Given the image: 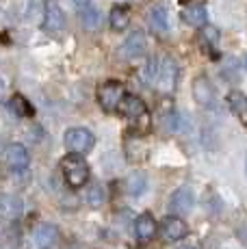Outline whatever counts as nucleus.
<instances>
[{
  "instance_id": "nucleus-1",
  "label": "nucleus",
  "mask_w": 247,
  "mask_h": 249,
  "mask_svg": "<svg viewBox=\"0 0 247 249\" xmlns=\"http://www.w3.org/2000/svg\"><path fill=\"white\" fill-rule=\"evenodd\" d=\"M117 111H120L126 119H130L132 128H135L137 132H148V128H150V113H148V108H145V104H143V100H141V98L126 93Z\"/></svg>"
},
{
  "instance_id": "nucleus-2",
  "label": "nucleus",
  "mask_w": 247,
  "mask_h": 249,
  "mask_svg": "<svg viewBox=\"0 0 247 249\" xmlns=\"http://www.w3.org/2000/svg\"><path fill=\"white\" fill-rule=\"evenodd\" d=\"M61 171H63V178L68 182V186H72V189H80L89 180V165L85 162L83 156L68 154L61 160Z\"/></svg>"
},
{
  "instance_id": "nucleus-3",
  "label": "nucleus",
  "mask_w": 247,
  "mask_h": 249,
  "mask_svg": "<svg viewBox=\"0 0 247 249\" xmlns=\"http://www.w3.org/2000/svg\"><path fill=\"white\" fill-rule=\"evenodd\" d=\"M63 143H65L70 154L83 156V154H87V152H91V147L96 145V137H93L91 130H87V128L74 126V128H68V130H65Z\"/></svg>"
},
{
  "instance_id": "nucleus-4",
  "label": "nucleus",
  "mask_w": 247,
  "mask_h": 249,
  "mask_svg": "<svg viewBox=\"0 0 247 249\" xmlns=\"http://www.w3.org/2000/svg\"><path fill=\"white\" fill-rule=\"evenodd\" d=\"M124 95H126V89L120 80H106L98 87V104L106 113H113L120 108Z\"/></svg>"
},
{
  "instance_id": "nucleus-5",
  "label": "nucleus",
  "mask_w": 247,
  "mask_h": 249,
  "mask_svg": "<svg viewBox=\"0 0 247 249\" xmlns=\"http://www.w3.org/2000/svg\"><path fill=\"white\" fill-rule=\"evenodd\" d=\"M178 65H176V61L172 56H160L159 65H156V76L154 80L159 83V87L165 91V93H172L176 89V83H178Z\"/></svg>"
},
{
  "instance_id": "nucleus-6",
  "label": "nucleus",
  "mask_w": 247,
  "mask_h": 249,
  "mask_svg": "<svg viewBox=\"0 0 247 249\" xmlns=\"http://www.w3.org/2000/svg\"><path fill=\"white\" fill-rule=\"evenodd\" d=\"M41 26H44V31L50 33V35H59L65 28V16H63V9H61L59 0H46Z\"/></svg>"
},
{
  "instance_id": "nucleus-7",
  "label": "nucleus",
  "mask_w": 247,
  "mask_h": 249,
  "mask_svg": "<svg viewBox=\"0 0 247 249\" xmlns=\"http://www.w3.org/2000/svg\"><path fill=\"white\" fill-rule=\"evenodd\" d=\"M191 91H193V100H195L202 108H212L217 104V91L206 76H197V78L193 80Z\"/></svg>"
},
{
  "instance_id": "nucleus-8",
  "label": "nucleus",
  "mask_w": 247,
  "mask_h": 249,
  "mask_svg": "<svg viewBox=\"0 0 247 249\" xmlns=\"http://www.w3.org/2000/svg\"><path fill=\"white\" fill-rule=\"evenodd\" d=\"M28 162H31V159H28V150L22 145V143H11V145L7 147V165L13 174L26 171Z\"/></svg>"
},
{
  "instance_id": "nucleus-9",
  "label": "nucleus",
  "mask_w": 247,
  "mask_h": 249,
  "mask_svg": "<svg viewBox=\"0 0 247 249\" xmlns=\"http://www.w3.org/2000/svg\"><path fill=\"white\" fill-rule=\"evenodd\" d=\"M160 232H163V238L169 243H176V241H182L184 236H187L189 228L187 223L182 221L180 217H165L163 223H160Z\"/></svg>"
},
{
  "instance_id": "nucleus-10",
  "label": "nucleus",
  "mask_w": 247,
  "mask_h": 249,
  "mask_svg": "<svg viewBox=\"0 0 247 249\" xmlns=\"http://www.w3.org/2000/svg\"><path fill=\"white\" fill-rule=\"evenodd\" d=\"M193 208V191L189 186H180L174 191V195L169 197V210L176 214H187Z\"/></svg>"
},
{
  "instance_id": "nucleus-11",
  "label": "nucleus",
  "mask_w": 247,
  "mask_h": 249,
  "mask_svg": "<svg viewBox=\"0 0 247 249\" xmlns=\"http://www.w3.org/2000/svg\"><path fill=\"white\" fill-rule=\"evenodd\" d=\"M145 48H148V41H145V33L143 31H132L128 35V39L124 41V54L128 59H137V56L145 54Z\"/></svg>"
},
{
  "instance_id": "nucleus-12",
  "label": "nucleus",
  "mask_w": 247,
  "mask_h": 249,
  "mask_svg": "<svg viewBox=\"0 0 247 249\" xmlns=\"http://www.w3.org/2000/svg\"><path fill=\"white\" fill-rule=\"evenodd\" d=\"M148 22L150 28L156 33V35H167L169 33V20H167V9L163 4H154V7L148 11Z\"/></svg>"
},
{
  "instance_id": "nucleus-13",
  "label": "nucleus",
  "mask_w": 247,
  "mask_h": 249,
  "mask_svg": "<svg viewBox=\"0 0 247 249\" xmlns=\"http://www.w3.org/2000/svg\"><path fill=\"white\" fill-rule=\"evenodd\" d=\"M180 18H182V20L187 22L189 26L202 28V26H206L208 13H206V7H204V4L193 2V4H187V7H182V13H180Z\"/></svg>"
},
{
  "instance_id": "nucleus-14",
  "label": "nucleus",
  "mask_w": 247,
  "mask_h": 249,
  "mask_svg": "<svg viewBox=\"0 0 247 249\" xmlns=\"http://www.w3.org/2000/svg\"><path fill=\"white\" fill-rule=\"evenodd\" d=\"M33 241H35V245L48 249L59 241V230L52 226V223H41V226H37L33 230Z\"/></svg>"
},
{
  "instance_id": "nucleus-15",
  "label": "nucleus",
  "mask_w": 247,
  "mask_h": 249,
  "mask_svg": "<svg viewBox=\"0 0 247 249\" xmlns=\"http://www.w3.org/2000/svg\"><path fill=\"white\" fill-rule=\"evenodd\" d=\"M156 230H159V226H156V219L152 217L150 213L141 214V217L137 219V223H135L137 238H139V241H143V243H145V241H152V238H154Z\"/></svg>"
},
{
  "instance_id": "nucleus-16",
  "label": "nucleus",
  "mask_w": 247,
  "mask_h": 249,
  "mask_svg": "<svg viewBox=\"0 0 247 249\" xmlns=\"http://www.w3.org/2000/svg\"><path fill=\"white\" fill-rule=\"evenodd\" d=\"M228 107L234 113V117H239V122L247 126V95L241 91H230L228 93Z\"/></svg>"
},
{
  "instance_id": "nucleus-17",
  "label": "nucleus",
  "mask_w": 247,
  "mask_h": 249,
  "mask_svg": "<svg viewBox=\"0 0 247 249\" xmlns=\"http://www.w3.org/2000/svg\"><path fill=\"white\" fill-rule=\"evenodd\" d=\"M130 7L128 4H115V7L111 9V28L113 31H117V33H122V31H126L128 26H130Z\"/></svg>"
},
{
  "instance_id": "nucleus-18",
  "label": "nucleus",
  "mask_w": 247,
  "mask_h": 249,
  "mask_svg": "<svg viewBox=\"0 0 247 249\" xmlns=\"http://www.w3.org/2000/svg\"><path fill=\"white\" fill-rule=\"evenodd\" d=\"M20 213H22V202L16 195H2L0 197V219L13 221Z\"/></svg>"
},
{
  "instance_id": "nucleus-19",
  "label": "nucleus",
  "mask_w": 247,
  "mask_h": 249,
  "mask_svg": "<svg viewBox=\"0 0 247 249\" xmlns=\"http://www.w3.org/2000/svg\"><path fill=\"white\" fill-rule=\"evenodd\" d=\"M9 108H11V111L18 115V117H31V115H33L31 104H28L20 93H16L11 100H9Z\"/></svg>"
},
{
  "instance_id": "nucleus-20",
  "label": "nucleus",
  "mask_w": 247,
  "mask_h": 249,
  "mask_svg": "<svg viewBox=\"0 0 247 249\" xmlns=\"http://www.w3.org/2000/svg\"><path fill=\"white\" fill-rule=\"evenodd\" d=\"M80 20H83V24L89 28V31H96V28L100 26V13H98V9H93V7L80 9Z\"/></svg>"
},
{
  "instance_id": "nucleus-21",
  "label": "nucleus",
  "mask_w": 247,
  "mask_h": 249,
  "mask_svg": "<svg viewBox=\"0 0 247 249\" xmlns=\"http://www.w3.org/2000/svg\"><path fill=\"white\" fill-rule=\"evenodd\" d=\"M126 184H128V193L130 195H141L145 191V186H148V180H145L141 174H132Z\"/></svg>"
},
{
  "instance_id": "nucleus-22",
  "label": "nucleus",
  "mask_w": 247,
  "mask_h": 249,
  "mask_svg": "<svg viewBox=\"0 0 247 249\" xmlns=\"http://www.w3.org/2000/svg\"><path fill=\"white\" fill-rule=\"evenodd\" d=\"M87 202H89V206H93V208H100V206L104 204V189H102V186H100V184L89 186Z\"/></svg>"
},
{
  "instance_id": "nucleus-23",
  "label": "nucleus",
  "mask_w": 247,
  "mask_h": 249,
  "mask_svg": "<svg viewBox=\"0 0 247 249\" xmlns=\"http://www.w3.org/2000/svg\"><path fill=\"white\" fill-rule=\"evenodd\" d=\"M202 37L208 41V46H217L219 41V31L215 26H202Z\"/></svg>"
},
{
  "instance_id": "nucleus-24",
  "label": "nucleus",
  "mask_w": 247,
  "mask_h": 249,
  "mask_svg": "<svg viewBox=\"0 0 247 249\" xmlns=\"http://www.w3.org/2000/svg\"><path fill=\"white\" fill-rule=\"evenodd\" d=\"M72 4L78 9H87V7H91V0H72Z\"/></svg>"
},
{
  "instance_id": "nucleus-25",
  "label": "nucleus",
  "mask_w": 247,
  "mask_h": 249,
  "mask_svg": "<svg viewBox=\"0 0 247 249\" xmlns=\"http://www.w3.org/2000/svg\"><path fill=\"white\" fill-rule=\"evenodd\" d=\"M182 249H193V247H182Z\"/></svg>"
},
{
  "instance_id": "nucleus-26",
  "label": "nucleus",
  "mask_w": 247,
  "mask_h": 249,
  "mask_svg": "<svg viewBox=\"0 0 247 249\" xmlns=\"http://www.w3.org/2000/svg\"><path fill=\"white\" fill-rule=\"evenodd\" d=\"M245 68H247V59H245Z\"/></svg>"
}]
</instances>
